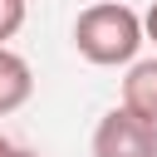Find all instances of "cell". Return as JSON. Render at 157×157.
<instances>
[{
  "label": "cell",
  "instance_id": "cell-4",
  "mask_svg": "<svg viewBox=\"0 0 157 157\" xmlns=\"http://www.w3.org/2000/svg\"><path fill=\"white\" fill-rule=\"evenodd\" d=\"M29 93H34V74H29V64H25L15 49L0 44V118L15 113V108H25Z\"/></svg>",
  "mask_w": 157,
  "mask_h": 157
},
{
  "label": "cell",
  "instance_id": "cell-3",
  "mask_svg": "<svg viewBox=\"0 0 157 157\" xmlns=\"http://www.w3.org/2000/svg\"><path fill=\"white\" fill-rule=\"evenodd\" d=\"M123 108H132L137 118L157 123V59H137V64H128V78H123Z\"/></svg>",
  "mask_w": 157,
  "mask_h": 157
},
{
  "label": "cell",
  "instance_id": "cell-8",
  "mask_svg": "<svg viewBox=\"0 0 157 157\" xmlns=\"http://www.w3.org/2000/svg\"><path fill=\"white\" fill-rule=\"evenodd\" d=\"M20 157H29V152H20Z\"/></svg>",
  "mask_w": 157,
  "mask_h": 157
},
{
  "label": "cell",
  "instance_id": "cell-6",
  "mask_svg": "<svg viewBox=\"0 0 157 157\" xmlns=\"http://www.w3.org/2000/svg\"><path fill=\"white\" fill-rule=\"evenodd\" d=\"M142 39H152V44H157V0H152V10L142 15Z\"/></svg>",
  "mask_w": 157,
  "mask_h": 157
},
{
  "label": "cell",
  "instance_id": "cell-5",
  "mask_svg": "<svg viewBox=\"0 0 157 157\" xmlns=\"http://www.w3.org/2000/svg\"><path fill=\"white\" fill-rule=\"evenodd\" d=\"M25 15H29V0H0V44L25 29Z\"/></svg>",
  "mask_w": 157,
  "mask_h": 157
},
{
  "label": "cell",
  "instance_id": "cell-7",
  "mask_svg": "<svg viewBox=\"0 0 157 157\" xmlns=\"http://www.w3.org/2000/svg\"><path fill=\"white\" fill-rule=\"evenodd\" d=\"M0 157H20V147H15V142H10L5 132H0Z\"/></svg>",
  "mask_w": 157,
  "mask_h": 157
},
{
  "label": "cell",
  "instance_id": "cell-1",
  "mask_svg": "<svg viewBox=\"0 0 157 157\" xmlns=\"http://www.w3.org/2000/svg\"><path fill=\"white\" fill-rule=\"evenodd\" d=\"M74 49L98 69L132 64L137 49H142V20L128 5H113V0L108 5H88L74 20Z\"/></svg>",
  "mask_w": 157,
  "mask_h": 157
},
{
  "label": "cell",
  "instance_id": "cell-2",
  "mask_svg": "<svg viewBox=\"0 0 157 157\" xmlns=\"http://www.w3.org/2000/svg\"><path fill=\"white\" fill-rule=\"evenodd\" d=\"M93 157H157V123L118 103L93 128Z\"/></svg>",
  "mask_w": 157,
  "mask_h": 157
}]
</instances>
